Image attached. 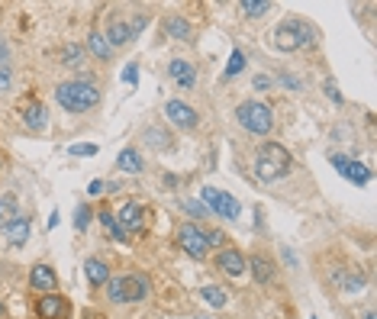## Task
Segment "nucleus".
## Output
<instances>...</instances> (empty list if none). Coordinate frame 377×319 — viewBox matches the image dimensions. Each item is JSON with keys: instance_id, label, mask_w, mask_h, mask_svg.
Wrapping results in <instances>:
<instances>
[{"instance_id": "nucleus-1", "label": "nucleus", "mask_w": 377, "mask_h": 319, "mask_svg": "<svg viewBox=\"0 0 377 319\" xmlns=\"http://www.w3.org/2000/svg\"><path fill=\"white\" fill-rule=\"evenodd\" d=\"M55 97H58V104L65 106L68 113H87L91 106H97L100 91H97V84H91V81H68L55 91Z\"/></svg>"}, {"instance_id": "nucleus-2", "label": "nucleus", "mask_w": 377, "mask_h": 319, "mask_svg": "<svg viewBox=\"0 0 377 319\" xmlns=\"http://www.w3.org/2000/svg\"><path fill=\"white\" fill-rule=\"evenodd\" d=\"M287 171H290V155H287V149L278 142H264L255 158V175L271 184V181H278V177H284Z\"/></svg>"}, {"instance_id": "nucleus-3", "label": "nucleus", "mask_w": 377, "mask_h": 319, "mask_svg": "<svg viewBox=\"0 0 377 319\" xmlns=\"http://www.w3.org/2000/svg\"><path fill=\"white\" fill-rule=\"evenodd\" d=\"M235 116H239L242 130H249L252 136H264V132H271V126H274L271 110H268L264 104H258V100H245V104H239Z\"/></svg>"}, {"instance_id": "nucleus-4", "label": "nucleus", "mask_w": 377, "mask_h": 319, "mask_svg": "<svg viewBox=\"0 0 377 319\" xmlns=\"http://www.w3.org/2000/svg\"><path fill=\"white\" fill-rule=\"evenodd\" d=\"M145 23H149L145 13L113 16V20H110V32H106V42H110V46H126V42H132V39L145 30Z\"/></svg>"}, {"instance_id": "nucleus-5", "label": "nucleus", "mask_w": 377, "mask_h": 319, "mask_svg": "<svg viewBox=\"0 0 377 319\" xmlns=\"http://www.w3.org/2000/svg\"><path fill=\"white\" fill-rule=\"evenodd\" d=\"M309 42H313V30L307 23H300V20H287V23H280L274 30V46L280 52H297L300 46H309Z\"/></svg>"}, {"instance_id": "nucleus-6", "label": "nucleus", "mask_w": 377, "mask_h": 319, "mask_svg": "<svg viewBox=\"0 0 377 319\" xmlns=\"http://www.w3.org/2000/svg\"><path fill=\"white\" fill-rule=\"evenodd\" d=\"M178 245L187 251L190 258H206V249H210L206 232L200 226H194V223H181V229H178Z\"/></svg>"}, {"instance_id": "nucleus-7", "label": "nucleus", "mask_w": 377, "mask_h": 319, "mask_svg": "<svg viewBox=\"0 0 377 319\" xmlns=\"http://www.w3.org/2000/svg\"><path fill=\"white\" fill-rule=\"evenodd\" d=\"M200 194H204L206 206H213L223 220H239L242 206H239V200H235V197H229V194H223V190H216V187H204Z\"/></svg>"}, {"instance_id": "nucleus-8", "label": "nucleus", "mask_w": 377, "mask_h": 319, "mask_svg": "<svg viewBox=\"0 0 377 319\" xmlns=\"http://www.w3.org/2000/svg\"><path fill=\"white\" fill-rule=\"evenodd\" d=\"M36 313H39L42 319H68V316H71V306H68V300H65V296L46 294V296H39Z\"/></svg>"}, {"instance_id": "nucleus-9", "label": "nucleus", "mask_w": 377, "mask_h": 319, "mask_svg": "<svg viewBox=\"0 0 377 319\" xmlns=\"http://www.w3.org/2000/svg\"><path fill=\"white\" fill-rule=\"evenodd\" d=\"M152 294V284L145 274H126L123 277V304H139Z\"/></svg>"}, {"instance_id": "nucleus-10", "label": "nucleus", "mask_w": 377, "mask_h": 319, "mask_svg": "<svg viewBox=\"0 0 377 319\" xmlns=\"http://www.w3.org/2000/svg\"><path fill=\"white\" fill-rule=\"evenodd\" d=\"M145 210L139 204H123V210H120V216H116V223H120L126 232H142L145 229Z\"/></svg>"}, {"instance_id": "nucleus-11", "label": "nucleus", "mask_w": 377, "mask_h": 319, "mask_svg": "<svg viewBox=\"0 0 377 319\" xmlns=\"http://www.w3.org/2000/svg\"><path fill=\"white\" fill-rule=\"evenodd\" d=\"M165 113H168V120H171L174 126H181V130H194L197 126V113L187 104H181V100H168Z\"/></svg>"}, {"instance_id": "nucleus-12", "label": "nucleus", "mask_w": 377, "mask_h": 319, "mask_svg": "<svg viewBox=\"0 0 377 319\" xmlns=\"http://www.w3.org/2000/svg\"><path fill=\"white\" fill-rule=\"evenodd\" d=\"M20 116H23V123L36 132L46 130V123H49V110H46V104H39V100H26L23 110H20Z\"/></svg>"}, {"instance_id": "nucleus-13", "label": "nucleus", "mask_w": 377, "mask_h": 319, "mask_svg": "<svg viewBox=\"0 0 377 319\" xmlns=\"http://www.w3.org/2000/svg\"><path fill=\"white\" fill-rule=\"evenodd\" d=\"M216 268H219V271H226V274H233V277H239V274L249 271V261L242 258L235 249H223L216 255Z\"/></svg>"}, {"instance_id": "nucleus-14", "label": "nucleus", "mask_w": 377, "mask_h": 319, "mask_svg": "<svg viewBox=\"0 0 377 319\" xmlns=\"http://www.w3.org/2000/svg\"><path fill=\"white\" fill-rule=\"evenodd\" d=\"M332 165L339 168L342 175L348 177V181H354V184H368V168L364 165H358V161H352V158H345V155H332Z\"/></svg>"}, {"instance_id": "nucleus-15", "label": "nucleus", "mask_w": 377, "mask_h": 319, "mask_svg": "<svg viewBox=\"0 0 377 319\" xmlns=\"http://www.w3.org/2000/svg\"><path fill=\"white\" fill-rule=\"evenodd\" d=\"M30 284L36 290H42V294H55V284H58V277H55V271L49 265H36L30 271Z\"/></svg>"}, {"instance_id": "nucleus-16", "label": "nucleus", "mask_w": 377, "mask_h": 319, "mask_svg": "<svg viewBox=\"0 0 377 319\" xmlns=\"http://www.w3.org/2000/svg\"><path fill=\"white\" fill-rule=\"evenodd\" d=\"M4 232H7V242H10V245H23L26 239H30V220L16 216V220L10 223V226L4 229Z\"/></svg>"}, {"instance_id": "nucleus-17", "label": "nucleus", "mask_w": 377, "mask_h": 319, "mask_svg": "<svg viewBox=\"0 0 377 319\" xmlns=\"http://www.w3.org/2000/svg\"><path fill=\"white\" fill-rule=\"evenodd\" d=\"M84 271H87V281H91L94 287H100V284L110 281V268H106L104 261H97V258H87V261H84Z\"/></svg>"}, {"instance_id": "nucleus-18", "label": "nucleus", "mask_w": 377, "mask_h": 319, "mask_svg": "<svg viewBox=\"0 0 377 319\" xmlns=\"http://www.w3.org/2000/svg\"><path fill=\"white\" fill-rule=\"evenodd\" d=\"M252 277L258 284H268L274 277V265L271 258H264V255H252Z\"/></svg>"}, {"instance_id": "nucleus-19", "label": "nucleus", "mask_w": 377, "mask_h": 319, "mask_svg": "<svg viewBox=\"0 0 377 319\" xmlns=\"http://www.w3.org/2000/svg\"><path fill=\"white\" fill-rule=\"evenodd\" d=\"M168 71H171V77L181 84V87H190V84H194V65H187V61L174 58L171 65H168Z\"/></svg>"}, {"instance_id": "nucleus-20", "label": "nucleus", "mask_w": 377, "mask_h": 319, "mask_svg": "<svg viewBox=\"0 0 377 319\" xmlns=\"http://www.w3.org/2000/svg\"><path fill=\"white\" fill-rule=\"evenodd\" d=\"M20 216V206H16V197L13 194H4L0 197V229H7L10 223Z\"/></svg>"}, {"instance_id": "nucleus-21", "label": "nucleus", "mask_w": 377, "mask_h": 319, "mask_svg": "<svg viewBox=\"0 0 377 319\" xmlns=\"http://www.w3.org/2000/svg\"><path fill=\"white\" fill-rule=\"evenodd\" d=\"M116 165H120L123 171H129V175H139V171H142V155H139L136 149H123V152L116 155Z\"/></svg>"}, {"instance_id": "nucleus-22", "label": "nucleus", "mask_w": 377, "mask_h": 319, "mask_svg": "<svg viewBox=\"0 0 377 319\" xmlns=\"http://www.w3.org/2000/svg\"><path fill=\"white\" fill-rule=\"evenodd\" d=\"M87 49H91L100 61H106L110 55H113V46H110V42H106V36H104V32H97V30L91 32V39H87Z\"/></svg>"}, {"instance_id": "nucleus-23", "label": "nucleus", "mask_w": 377, "mask_h": 319, "mask_svg": "<svg viewBox=\"0 0 377 319\" xmlns=\"http://www.w3.org/2000/svg\"><path fill=\"white\" fill-rule=\"evenodd\" d=\"M165 32H168V36H174V39H184V42L190 39V26H187V20H184V16H168V20H165Z\"/></svg>"}, {"instance_id": "nucleus-24", "label": "nucleus", "mask_w": 377, "mask_h": 319, "mask_svg": "<svg viewBox=\"0 0 377 319\" xmlns=\"http://www.w3.org/2000/svg\"><path fill=\"white\" fill-rule=\"evenodd\" d=\"M100 223H104V226L110 229V236H113L116 242H123V245L129 242V232L120 226V223H116V216H113V213H100Z\"/></svg>"}, {"instance_id": "nucleus-25", "label": "nucleus", "mask_w": 377, "mask_h": 319, "mask_svg": "<svg viewBox=\"0 0 377 319\" xmlns=\"http://www.w3.org/2000/svg\"><path fill=\"white\" fill-rule=\"evenodd\" d=\"M200 296H204V300H206L210 306H216V310H219V306H226V300H229L226 290L213 287V284H210V287H200Z\"/></svg>"}, {"instance_id": "nucleus-26", "label": "nucleus", "mask_w": 377, "mask_h": 319, "mask_svg": "<svg viewBox=\"0 0 377 319\" xmlns=\"http://www.w3.org/2000/svg\"><path fill=\"white\" fill-rule=\"evenodd\" d=\"M242 10L249 16H264L271 10V4H268V0H242Z\"/></svg>"}, {"instance_id": "nucleus-27", "label": "nucleus", "mask_w": 377, "mask_h": 319, "mask_svg": "<svg viewBox=\"0 0 377 319\" xmlns=\"http://www.w3.org/2000/svg\"><path fill=\"white\" fill-rule=\"evenodd\" d=\"M335 281H339L345 290H361V287H364V277H361V274H345V277L339 274Z\"/></svg>"}, {"instance_id": "nucleus-28", "label": "nucleus", "mask_w": 377, "mask_h": 319, "mask_svg": "<svg viewBox=\"0 0 377 319\" xmlns=\"http://www.w3.org/2000/svg\"><path fill=\"white\" fill-rule=\"evenodd\" d=\"M242 68H245V55H242V52H233V58H229V68H226V77H235Z\"/></svg>"}, {"instance_id": "nucleus-29", "label": "nucleus", "mask_w": 377, "mask_h": 319, "mask_svg": "<svg viewBox=\"0 0 377 319\" xmlns=\"http://www.w3.org/2000/svg\"><path fill=\"white\" fill-rule=\"evenodd\" d=\"M145 139H152V145H155V149H168V142H171V139H168V132H161V130H149V132H145Z\"/></svg>"}, {"instance_id": "nucleus-30", "label": "nucleus", "mask_w": 377, "mask_h": 319, "mask_svg": "<svg viewBox=\"0 0 377 319\" xmlns=\"http://www.w3.org/2000/svg\"><path fill=\"white\" fill-rule=\"evenodd\" d=\"M75 226L81 229V232H84L87 226H91V206H78V220H75Z\"/></svg>"}, {"instance_id": "nucleus-31", "label": "nucleus", "mask_w": 377, "mask_h": 319, "mask_svg": "<svg viewBox=\"0 0 377 319\" xmlns=\"http://www.w3.org/2000/svg\"><path fill=\"white\" fill-rule=\"evenodd\" d=\"M68 152L78 155V158H91V155H97V145H71Z\"/></svg>"}, {"instance_id": "nucleus-32", "label": "nucleus", "mask_w": 377, "mask_h": 319, "mask_svg": "<svg viewBox=\"0 0 377 319\" xmlns=\"http://www.w3.org/2000/svg\"><path fill=\"white\" fill-rule=\"evenodd\" d=\"M184 210H187L190 216H204L206 206H204V204H197V200H187V204H184Z\"/></svg>"}, {"instance_id": "nucleus-33", "label": "nucleus", "mask_w": 377, "mask_h": 319, "mask_svg": "<svg viewBox=\"0 0 377 319\" xmlns=\"http://www.w3.org/2000/svg\"><path fill=\"white\" fill-rule=\"evenodd\" d=\"M206 242L223 245V249H226V236H223V232H206Z\"/></svg>"}, {"instance_id": "nucleus-34", "label": "nucleus", "mask_w": 377, "mask_h": 319, "mask_svg": "<svg viewBox=\"0 0 377 319\" xmlns=\"http://www.w3.org/2000/svg\"><path fill=\"white\" fill-rule=\"evenodd\" d=\"M0 91H10V71L0 65Z\"/></svg>"}, {"instance_id": "nucleus-35", "label": "nucleus", "mask_w": 377, "mask_h": 319, "mask_svg": "<svg viewBox=\"0 0 377 319\" xmlns=\"http://www.w3.org/2000/svg\"><path fill=\"white\" fill-rule=\"evenodd\" d=\"M136 77H139L136 65H129V68H126V71H123V81H129V84H136Z\"/></svg>"}, {"instance_id": "nucleus-36", "label": "nucleus", "mask_w": 377, "mask_h": 319, "mask_svg": "<svg viewBox=\"0 0 377 319\" xmlns=\"http://www.w3.org/2000/svg\"><path fill=\"white\" fill-rule=\"evenodd\" d=\"M255 87H258V91H268V87H271V77L258 75V77H255Z\"/></svg>"}, {"instance_id": "nucleus-37", "label": "nucleus", "mask_w": 377, "mask_h": 319, "mask_svg": "<svg viewBox=\"0 0 377 319\" xmlns=\"http://www.w3.org/2000/svg\"><path fill=\"white\" fill-rule=\"evenodd\" d=\"M65 58H68V61H78V58H81V49H75V46L65 49Z\"/></svg>"}, {"instance_id": "nucleus-38", "label": "nucleus", "mask_w": 377, "mask_h": 319, "mask_svg": "<svg viewBox=\"0 0 377 319\" xmlns=\"http://www.w3.org/2000/svg\"><path fill=\"white\" fill-rule=\"evenodd\" d=\"M326 94H329L335 104H342V97H339V91H335V84H326Z\"/></svg>"}, {"instance_id": "nucleus-39", "label": "nucleus", "mask_w": 377, "mask_h": 319, "mask_svg": "<svg viewBox=\"0 0 377 319\" xmlns=\"http://www.w3.org/2000/svg\"><path fill=\"white\" fill-rule=\"evenodd\" d=\"M100 190H104V181H91V187H87V194H94V197H97Z\"/></svg>"}, {"instance_id": "nucleus-40", "label": "nucleus", "mask_w": 377, "mask_h": 319, "mask_svg": "<svg viewBox=\"0 0 377 319\" xmlns=\"http://www.w3.org/2000/svg\"><path fill=\"white\" fill-rule=\"evenodd\" d=\"M364 319H374V313H364Z\"/></svg>"}, {"instance_id": "nucleus-41", "label": "nucleus", "mask_w": 377, "mask_h": 319, "mask_svg": "<svg viewBox=\"0 0 377 319\" xmlns=\"http://www.w3.org/2000/svg\"><path fill=\"white\" fill-rule=\"evenodd\" d=\"M0 316H4V304H0Z\"/></svg>"}]
</instances>
